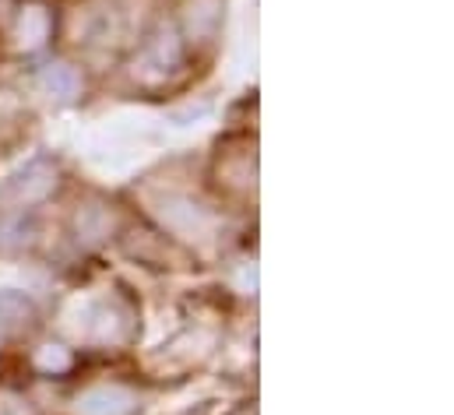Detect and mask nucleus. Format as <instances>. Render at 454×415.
Listing matches in <instances>:
<instances>
[{
	"label": "nucleus",
	"instance_id": "obj_10",
	"mask_svg": "<svg viewBox=\"0 0 454 415\" xmlns=\"http://www.w3.org/2000/svg\"><path fill=\"white\" fill-rule=\"evenodd\" d=\"M32 317H35L32 300H25L21 293H11V289L0 293V327L14 331V327H25Z\"/></svg>",
	"mask_w": 454,
	"mask_h": 415
},
{
	"label": "nucleus",
	"instance_id": "obj_2",
	"mask_svg": "<svg viewBox=\"0 0 454 415\" xmlns=\"http://www.w3.org/2000/svg\"><path fill=\"white\" fill-rule=\"evenodd\" d=\"M155 215L180 239H208L215 232V215L201 205V201L187 198V194H166L155 205Z\"/></svg>",
	"mask_w": 454,
	"mask_h": 415
},
{
	"label": "nucleus",
	"instance_id": "obj_4",
	"mask_svg": "<svg viewBox=\"0 0 454 415\" xmlns=\"http://www.w3.org/2000/svg\"><path fill=\"white\" fill-rule=\"evenodd\" d=\"M123 28V18L114 4H89L74 18V39L82 46H106Z\"/></svg>",
	"mask_w": 454,
	"mask_h": 415
},
{
	"label": "nucleus",
	"instance_id": "obj_8",
	"mask_svg": "<svg viewBox=\"0 0 454 415\" xmlns=\"http://www.w3.org/2000/svg\"><path fill=\"white\" fill-rule=\"evenodd\" d=\"M223 21V0H187L184 25L191 39H208Z\"/></svg>",
	"mask_w": 454,
	"mask_h": 415
},
{
	"label": "nucleus",
	"instance_id": "obj_3",
	"mask_svg": "<svg viewBox=\"0 0 454 415\" xmlns=\"http://www.w3.org/2000/svg\"><path fill=\"white\" fill-rule=\"evenodd\" d=\"M53 191H57V169L50 162H32L18 176L7 180V187L0 191V205L21 211V208H32L39 205V201H46Z\"/></svg>",
	"mask_w": 454,
	"mask_h": 415
},
{
	"label": "nucleus",
	"instance_id": "obj_11",
	"mask_svg": "<svg viewBox=\"0 0 454 415\" xmlns=\"http://www.w3.org/2000/svg\"><path fill=\"white\" fill-rule=\"evenodd\" d=\"M92 317H96V320L89 324V334H92L96 341H120V338H127V317H120V313L110 310V307H99Z\"/></svg>",
	"mask_w": 454,
	"mask_h": 415
},
{
	"label": "nucleus",
	"instance_id": "obj_12",
	"mask_svg": "<svg viewBox=\"0 0 454 415\" xmlns=\"http://www.w3.org/2000/svg\"><path fill=\"white\" fill-rule=\"evenodd\" d=\"M32 232H35V225L25 222V218L0 222V250H21V247H28L32 243Z\"/></svg>",
	"mask_w": 454,
	"mask_h": 415
},
{
	"label": "nucleus",
	"instance_id": "obj_6",
	"mask_svg": "<svg viewBox=\"0 0 454 415\" xmlns=\"http://www.w3.org/2000/svg\"><path fill=\"white\" fill-rule=\"evenodd\" d=\"M50 32H53V18H50V11H46V7H39V4L21 7L18 21H14V43H18V50L32 53V50L46 46Z\"/></svg>",
	"mask_w": 454,
	"mask_h": 415
},
{
	"label": "nucleus",
	"instance_id": "obj_5",
	"mask_svg": "<svg viewBox=\"0 0 454 415\" xmlns=\"http://www.w3.org/2000/svg\"><path fill=\"white\" fill-rule=\"evenodd\" d=\"M137 412V395L120 384H99L78 395L74 415H134Z\"/></svg>",
	"mask_w": 454,
	"mask_h": 415
},
{
	"label": "nucleus",
	"instance_id": "obj_13",
	"mask_svg": "<svg viewBox=\"0 0 454 415\" xmlns=\"http://www.w3.org/2000/svg\"><path fill=\"white\" fill-rule=\"evenodd\" d=\"M35 366L43 373H64L71 366V352L64 345H39L35 348Z\"/></svg>",
	"mask_w": 454,
	"mask_h": 415
},
{
	"label": "nucleus",
	"instance_id": "obj_1",
	"mask_svg": "<svg viewBox=\"0 0 454 415\" xmlns=\"http://www.w3.org/2000/svg\"><path fill=\"white\" fill-rule=\"evenodd\" d=\"M180 67H184V43L169 25H162L141 46V53L134 60V78L141 85H166L180 74Z\"/></svg>",
	"mask_w": 454,
	"mask_h": 415
},
{
	"label": "nucleus",
	"instance_id": "obj_7",
	"mask_svg": "<svg viewBox=\"0 0 454 415\" xmlns=\"http://www.w3.org/2000/svg\"><path fill=\"white\" fill-rule=\"evenodd\" d=\"M114 225H116L114 211L106 205H99V201L85 205L74 215V232H78V243H85V247L103 243V239L114 232Z\"/></svg>",
	"mask_w": 454,
	"mask_h": 415
},
{
	"label": "nucleus",
	"instance_id": "obj_9",
	"mask_svg": "<svg viewBox=\"0 0 454 415\" xmlns=\"http://www.w3.org/2000/svg\"><path fill=\"white\" fill-rule=\"evenodd\" d=\"M43 85H46V92L57 96V99H74V96L82 92V78H78V71L67 67V64H50V67H43Z\"/></svg>",
	"mask_w": 454,
	"mask_h": 415
}]
</instances>
